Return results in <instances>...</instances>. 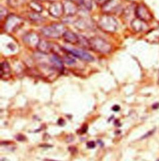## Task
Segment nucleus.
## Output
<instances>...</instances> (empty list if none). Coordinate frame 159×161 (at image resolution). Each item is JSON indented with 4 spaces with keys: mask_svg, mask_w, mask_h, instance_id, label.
Returning <instances> with one entry per match:
<instances>
[{
    "mask_svg": "<svg viewBox=\"0 0 159 161\" xmlns=\"http://www.w3.org/2000/svg\"><path fill=\"white\" fill-rule=\"evenodd\" d=\"M86 130H87V128L85 129V127H83L82 128V129L81 130V133H85V132H86Z\"/></svg>",
    "mask_w": 159,
    "mask_h": 161,
    "instance_id": "nucleus-25",
    "label": "nucleus"
},
{
    "mask_svg": "<svg viewBox=\"0 0 159 161\" xmlns=\"http://www.w3.org/2000/svg\"><path fill=\"white\" fill-rule=\"evenodd\" d=\"M23 23V19L16 15H11L6 19L5 22V29L8 32H13L18 29Z\"/></svg>",
    "mask_w": 159,
    "mask_h": 161,
    "instance_id": "nucleus-4",
    "label": "nucleus"
},
{
    "mask_svg": "<svg viewBox=\"0 0 159 161\" xmlns=\"http://www.w3.org/2000/svg\"><path fill=\"white\" fill-rule=\"evenodd\" d=\"M112 110L115 111V112H118V111H119V110H120V107H119V106H118V105L114 106L113 107V108H112Z\"/></svg>",
    "mask_w": 159,
    "mask_h": 161,
    "instance_id": "nucleus-23",
    "label": "nucleus"
},
{
    "mask_svg": "<svg viewBox=\"0 0 159 161\" xmlns=\"http://www.w3.org/2000/svg\"><path fill=\"white\" fill-rule=\"evenodd\" d=\"M29 18H30V19H31L32 20H33L34 21H40L41 19H42V18L39 14L38 13H35V12L34 13H31V14H29Z\"/></svg>",
    "mask_w": 159,
    "mask_h": 161,
    "instance_id": "nucleus-20",
    "label": "nucleus"
},
{
    "mask_svg": "<svg viewBox=\"0 0 159 161\" xmlns=\"http://www.w3.org/2000/svg\"><path fill=\"white\" fill-rule=\"evenodd\" d=\"M90 47L91 49L103 54H106L111 51V45L100 37H94L89 40Z\"/></svg>",
    "mask_w": 159,
    "mask_h": 161,
    "instance_id": "nucleus-3",
    "label": "nucleus"
},
{
    "mask_svg": "<svg viewBox=\"0 0 159 161\" xmlns=\"http://www.w3.org/2000/svg\"><path fill=\"white\" fill-rule=\"evenodd\" d=\"M79 2L80 4L87 10H91L93 8L92 0H79Z\"/></svg>",
    "mask_w": 159,
    "mask_h": 161,
    "instance_id": "nucleus-18",
    "label": "nucleus"
},
{
    "mask_svg": "<svg viewBox=\"0 0 159 161\" xmlns=\"http://www.w3.org/2000/svg\"><path fill=\"white\" fill-rule=\"evenodd\" d=\"M67 30L62 24H53L43 28L41 30L42 35L50 38H59L64 36Z\"/></svg>",
    "mask_w": 159,
    "mask_h": 161,
    "instance_id": "nucleus-2",
    "label": "nucleus"
},
{
    "mask_svg": "<svg viewBox=\"0 0 159 161\" xmlns=\"http://www.w3.org/2000/svg\"><path fill=\"white\" fill-rule=\"evenodd\" d=\"M70 1H74V0H70Z\"/></svg>",
    "mask_w": 159,
    "mask_h": 161,
    "instance_id": "nucleus-27",
    "label": "nucleus"
},
{
    "mask_svg": "<svg viewBox=\"0 0 159 161\" xmlns=\"http://www.w3.org/2000/svg\"><path fill=\"white\" fill-rule=\"evenodd\" d=\"M29 7L31 8V9L35 12V13H40L43 10V8L42 6L39 3H38L36 1H33L31 2H30L29 4Z\"/></svg>",
    "mask_w": 159,
    "mask_h": 161,
    "instance_id": "nucleus-16",
    "label": "nucleus"
},
{
    "mask_svg": "<svg viewBox=\"0 0 159 161\" xmlns=\"http://www.w3.org/2000/svg\"><path fill=\"white\" fill-rule=\"evenodd\" d=\"M50 61L53 65V66L56 68L57 69L61 71L64 69V65L62 60L60 57H59L57 55L54 54L50 58Z\"/></svg>",
    "mask_w": 159,
    "mask_h": 161,
    "instance_id": "nucleus-14",
    "label": "nucleus"
},
{
    "mask_svg": "<svg viewBox=\"0 0 159 161\" xmlns=\"http://www.w3.org/2000/svg\"><path fill=\"white\" fill-rule=\"evenodd\" d=\"M24 39V42L27 44L29 45L30 46H36V47L38 46L40 41L39 36L37 35L34 33L27 35Z\"/></svg>",
    "mask_w": 159,
    "mask_h": 161,
    "instance_id": "nucleus-13",
    "label": "nucleus"
},
{
    "mask_svg": "<svg viewBox=\"0 0 159 161\" xmlns=\"http://www.w3.org/2000/svg\"><path fill=\"white\" fill-rule=\"evenodd\" d=\"M38 1H53V0H38Z\"/></svg>",
    "mask_w": 159,
    "mask_h": 161,
    "instance_id": "nucleus-26",
    "label": "nucleus"
},
{
    "mask_svg": "<svg viewBox=\"0 0 159 161\" xmlns=\"http://www.w3.org/2000/svg\"><path fill=\"white\" fill-rule=\"evenodd\" d=\"M49 13L52 17L60 18L64 14L63 4L59 2L52 3L49 8Z\"/></svg>",
    "mask_w": 159,
    "mask_h": 161,
    "instance_id": "nucleus-7",
    "label": "nucleus"
},
{
    "mask_svg": "<svg viewBox=\"0 0 159 161\" xmlns=\"http://www.w3.org/2000/svg\"><path fill=\"white\" fill-rule=\"evenodd\" d=\"M37 47L40 53L48 54L51 53H53L54 44H51L50 42L47 41L40 40Z\"/></svg>",
    "mask_w": 159,
    "mask_h": 161,
    "instance_id": "nucleus-9",
    "label": "nucleus"
},
{
    "mask_svg": "<svg viewBox=\"0 0 159 161\" xmlns=\"http://www.w3.org/2000/svg\"><path fill=\"white\" fill-rule=\"evenodd\" d=\"M157 161H159V159H158V160H157Z\"/></svg>",
    "mask_w": 159,
    "mask_h": 161,
    "instance_id": "nucleus-28",
    "label": "nucleus"
},
{
    "mask_svg": "<svg viewBox=\"0 0 159 161\" xmlns=\"http://www.w3.org/2000/svg\"><path fill=\"white\" fill-rule=\"evenodd\" d=\"M136 14L137 18L147 22L152 19V16L148 8L143 4L138 5L136 8Z\"/></svg>",
    "mask_w": 159,
    "mask_h": 161,
    "instance_id": "nucleus-5",
    "label": "nucleus"
},
{
    "mask_svg": "<svg viewBox=\"0 0 159 161\" xmlns=\"http://www.w3.org/2000/svg\"><path fill=\"white\" fill-rule=\"evenodd\" d=\"M98 26L101 30L107 33H115L118 28V23L113 16L105 14L98 21Z\"/></svg>",
    "mask_w": 159,
    "mask_h": 161,
    "instance_id": "nucleus-1",
    "label": "nucleus"
},
{
    "mask_svg": "<svg viewBox=\"0 0 159 161\" xmlns=\"http://www.w3.org/2000/svg\"><path fill=\"white\" fill-rule=\"evenodd\" d=\"M131 26L135 31L141 32L146 30L147 25H146V22L139 18H136L132 21Z\"/></svg>",
    "mask_w": 159,
    "mask_h": 161,
    "instance_id": "nucleus-12",
    "label": "nucleus"
},
{
    "mask_svg": "<svg viewBox=\"0 0 159 161\" xmlns=\"http://www.w3.org/2000/svg\"><path fill=\"white\" fill-rule=\"evenodd\" d=\"M119 8V3L117 0H109L103 5V11L106 14L116 12Z\"/></svg>",
    "mask_w": 159,
    "mask_h": 161,
    "instance_id": "nucleus-10",
    "label": "nucleus"
},
{
    "mask_svg": "<svg viewBox=\"0 0 159 161\" xmlns=\"http://www.w3.org/2000/svg\"><path fill=\"white\" fill-rule=\"evenodd\" d=\"M63 6L64 14L68 16H72L75 15L79 11L78 6L73 2V1L65 0Z\"/></svg>",
    "mask_w": 159,
    "mask_h": 161,
    "instance_id": "nucleus-8",
    "label": "nucleus"
},
{
    "mask_svg": "<svg viewBox=\"0 0 159 161\" xmlns=\"http://www.w3.org/2000/svg\"><path fill=\"white\" fill-rule=\"evenodd\" d=\"M86 146L89 149H93L96 147V144L94 141H89L87 142Z\"/></svg>",
    "mask_w": 159,
    "mask_h": 161,
    "instance_id": "nucleus-22",
    "label": "nucleus"
},
{
    "mask_svg": "<svg viewBox=\"0 0 159 161\" xmlns=\"http://www.w3.org/2000/svg\"><path fill=\"white\" fill-rule=\"evenodd\" d=\"M11 69H10V66L9 64L6 61H4L1 64V77L3 78V76H6L8 75L10 73Z\"/></svg>",
    "mask_w": 159,
    "mask_h": 161,
    "instance_id": "nucleus-17",
    "label": "nucleus"
},
{
    "mask_svg": "<svg viewBox=\"0 0 159 161\" xmlns=\"http://www.w3.org/2000/svg\"><path fill=\"white\" fill-rule=\"evenodd\" d=\"M65 50L69 53L70 54L79 58L80 59L83 60V61H88V62H91L93 61L94 60L93 57L88 54V53L82 51V50H80V49H73V48H64Z\"/></svg>",
    "mask_w": 159,
    "mask_h": 161,
    "instance_id": "nucleus-6",
    "label": "nucleus"
},
{
    "mask_svg": "<svg viewBox=\"0 0 159 161\" xmlns=\"http://www.w3.org/2000/svg\"><path fill=\"white\" fill-rule=\"evenodd\" d=\"M75 26L80 30H86L91 26V24L87 20L79 19L75 23Z\"/></svg>",
    "mask_w": 159,
    "mask_h": 161,
    "instance_id": "nucleus-15",
    "label": "nucleus"
},
{
    "mask_svg": "<svg viewBox=\"0 0 159 161\" xmlns=\"http://www.w3.org/2000/svg\"><path fill=\"white\" fill-rule=\"evenodd\" d=\"M24 1V0H9V3L11 6L16 7L21 5V4H22Z\"/></svg>",
    "mask_w": 159,
    "mask_h": 161,
    "instance_id": "nucleus-21",
    "label": "nucleus"
},
{
    "mask_svg": "<svg viewBox=\"0 0 159 161\" xmlns=\"http://www.w3.org/2000/svg\"><path fill=\"white\" fill-rule=\"evenodd\" d=\"M80 46L83 47V48H90V43H89V40H86V38L82 36H79V44Z\"/></svg>",
    "mask_w": 159,
    "mask_h": 161,
    "instance_id": "nucleus-19",
    "label": "nucleus"
},
{
    "mask_svg": "<svg viewBox=\"0 0 159 161\" xmlns=\"http://www.w3.org/2000/svg\"><path fill=\"white\" fill-rule=\"evenodd\" d=\"M97 2L99 3V4H101L103 5H104L106 2H108L109 0H96Z\"/></svg>",
    "mask_w": 159,
    "mask_h": 161,
    "instance_id": "nucleus-24",
    "label": "nucleus"
},
{
    "mask_svg": "<svg viewBox=\"0 0 159 161\" xmlns=\"http://www.w3.org/2000/svg\"><path fill=\"white\" fill-rule=\"evenodd\" d=\"M64 40L72 44H77L79 41V35H76L72 31L67 30L64 35Z\"/></svg>",
    "mask_w": 159,
    "mask_h": 161,
    "instance_id": "nucleus-11",
    "label": "nucleus"
}]
</instances>
